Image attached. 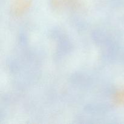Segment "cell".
I'll return each instance as SVG.
<instances>
[{
	"mask_svg": "<svg viewBox=\"0 0 124 124\" xmlns=\"http://www.w3.org/2000/svg\"><path fill=\"white\" fill-rule=\"evenodd\" d=\"M113 101L117 105H124V90L117 91L114 95Z\"/></svg>",
	"mask_w": 124,
	"mask_h": 124,
	"instance_id": "cell-3",
	"label": "cell"
},
{
	"mask_svg": "<svg viewBox=\"0 0 124 124\" xmlns=\"http://www.w3.org/2000/svg\"><path fill=\"white\" fill-rule=\"evenodd\" d=\"M31 4V0H15L12 7L13 13L15 16L21 15L30 8Z\"/></svg>",
	"mask_w": 124,
	"mask_h": 124,
	"instance_id": "cell-1",
	"label": "cell"
},
{
	"mask_svg": "<svg viewBox=\"0 0 124 124\" xmlns=\"http://www.w3.org/2000/svg\"><path fill=\"white\" fill-rule=\"evenodd\" d=\"M78 0H53V4L55 7H60L63 5L74 7L78 6Z\"/></svg>",
	"mask_w": 124,
	"mask_h": 124,
	"instance_id": "cell-2",
	"label": "cell"
}]
</instances>
